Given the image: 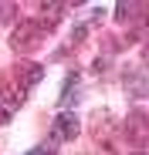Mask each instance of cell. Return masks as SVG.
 Wrapping results in <instances>:
<instances>
[{
  "label": "cell",
  "instance_id": "cell-1",
  "mask_svg": "<svg viewBox=\"0 0 149 155\" xmlns=\"http://www.w3.org/2000/svg\"><path fill=\"white\" fill-rule=\"evenodd\" d=\"M47 37V27L41 20H20L14 27V37H10V47L20 51V54H27V51H37Z\"/></svg>",
  "mask_w": 149,
  "mask_h": 155
},
{
  "label": "cell",
  "instance_id": "cell-2",
  "mask_svg": "<svg viewBox=\"0 0 149 155\" xmlns=\"http://www.w3.org/2000/svg\"><path fill=\"white\" fill-rule=\"evenodd\" d=\"M126 138L136 145V148H146L149 145V115L142 111H132L129 121H126Z\"/></svg>",
  "mask_w": 149,
  "mask_h": 155
},
{
  "label": "cell",
  "instance_id": "cell-3",
  "mask_svg": "<svg viewBox=\"0 0 149 155\" xmlns=\"http://www.w3.org/2000/svg\"><path fill=\"white\" fill-rule=\"evenodd\" d=\"M126 91L132 98H149V64H136L132 71H126Z\"/></svg>",
  "mask_w": 149,
  "mask_h": 155
},
{
  "label": "cell",
  "instance_id": "cell-4",
  "mask_svg": "<svg viewBox=\"0 0 149 155\" xmlns=\"http://www.w3.org/2000/svg\"><path fill=\"white\" fill-rule=\"evenodd\" d=\"M78 132H81V125H78V118H74L71 111H61L54 118V125H51V138L54 142H74Z\"/></svg>",
  "mask_w": 149,
  "mask_h": 155
},
{
  "label": "cell",
  "instance_id": "cell-5",
  "mask_svg": "<svg viewBox=\"0 0 149 155\" xmlns=\"http://www.w3.org/2000/svg\"><path fill=\"white\" fill-rule=\"evenodd\" d=\"M41 78H44V64H37V61H20L17 64V84H20V91L34 88Z\"/></svg>",
  "mask_w": 149,
  "mask_h": 155
},
{
  "label": "cell",
  "instance_id": "cell-6",
  "mask_svg": "<svg viewBox=\"0 0 149 155\" xmlns=\"http://www.w3.org/2000/svg\"><path fill=\"white\" fill-rule=\"evenodd\" d=\"M0 105H4L7 111L20 108V105H24V91H17L14 84H7V81H4V84H0Z\"/></svg>",
  "mask_w": 149,
  "mask_h": 155
},
{
  "label": "cell",
  "instance_id": "cell-7",
  "mask_svg": "<svg viewBox=\"0 0 149 155\" xmlns=\"http://www.w3.org/2000/svg\"><path fill=\"white\" fill-rule=\"evenodd\" d=\"M78 98V71H71L68 78H64V91H61V105H71V101Z\"/></svg>",
  "mask_w": 149,
  "mask_h": 155
},
{
  "label": "cell",
  "instance_id": "cell-8",
  "mask_svg": "<svg viewBox=\"0 0 149 155\" xmlns=\"http://www.w3.org/2000/svg\"><path fill=\"white\" fill-rule=\"evenodd\" d=\"M17 20V4H0V24Z\"/></svg>",
  "mask_w": 149,
  "mask_h": 155
},
{
  "label": "cell",
  "instance_id": "cell-9",
  "mask_svg": "<svg viewBox=\"0 0 149 155\" xmlns=\"http://www.w3.org/2000/svg\"><path fill=\"white\" fill-rule=\"evenodd\" d=\"M54 145H41V148H31V152H24V155H51Z\"/></svg>",
  "mask_w": 149,
  "mask_h": 155
},
{
  "label": "cell",
  "instance_id": "cell-10",
  "mask_svg": "<svg viewBox=\"0 0 149 155\" xmlns=\"http://www.w3.org/2000/svg\"><path fill=\"white\" fill-rule=\"evenodd\" d=\"M7 121H10V111H7L4 105H0V125H7Z\"/></svg>",
  "mask_w": 149,
  "mask_h": 155
}]
</instances>
